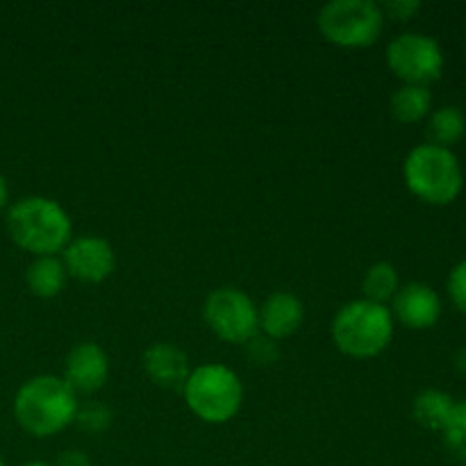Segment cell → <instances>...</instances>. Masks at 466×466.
<instances>
[{"mask_svg": "<svg viewBox=\"0 0 466 466\" xmlns=\"http://www.w3.org/2000/svg\"><path fill=\"white\" fill-rule=\"evenodd\" d=\"M77 394L59 376H35L14 396V419L32 437H53L76 421Z\"/></svg>", "mask_w": 466, "mask_h": 466, "instance_id": "obj_1", "label": "cell"}, {"mask_svg": "<svg viewBox=\"0 0 466 466\" xmlns=\"http://www.w3.org/2000/svg\"><path fill=\"white\" fill-rule=\"evenodd\" d=\"M7 232L18 248L36 258H50L62 253L73 239V223L57 200L27 196L9 208Z\"/></svg>", "mask_w": 466, "mask_h": 466, "instance_id": "obj_2", "label": "cell"}, {"mask_svg": "<svg viewBox=\"0 0 466 466\" xmlns=\"http://www.w3.org/2000/svg\"><path fill=\"white\" fill-rule=\"evenodd\" d=\"M403 177L410 194L437 208L455 203L464 189V173L458 155L428 141L410 150L403 162Z\"/></svg>", "mask_w": 466, "mask_h": 466, "instance_id": "obj_3", "label": "cell"}, {"mask_svg": "<svg viewBox=\"0 0 466 466\" xmlns=\"http://www.w3.org/2000/svg\"><path fill=\"white\" fill-rule=\"evenodd\" d=\"M330 332L341 353L355 360H371L394 339V317L387 305L358 299L339 308Z\"/></svg>", "mask_w": 466, "mask_h": 466, "instance_id": "obj_4", "label": "cell"}, {"mask_svg": "<svg viewBox=\"0 0 466 466\" xmlns=\"http://www.w3.org/2000/svg\"><path fill=\"white\" fill-rule=\"evenodd\" d=\"M182 394H185L187 408L200 421L212 423V426L232 421L244 403L241 378L223 364L196 367L187 378Z\"/></svg>", "mask_w": 466, "mask_h": 466, "instance_id": "obj_5", "label": "cell"}, {"mask_svg": "<svg viewBox=\"0 0 466 466\" xmlns=\"http://www.w3.org/2000/svg\"><path fill=\"white\" fill-rule=\"evenodd\" d=\"M317 27L339 48H369L385 27V14L373 0H332L317 14Z\"/></svg>", "mask_w": 466, "mask_h": 466, "instance_id": "obj_6", "label": "cell"}, {"mask_svg": "<svg viewBox=\"0 0 466 466\" xmlns=\"http://www.w3.org/2000/svg\"><path fill=\"white\" fill-rule=\"evenodd\" d=\"M203 319L209 330L228 344H248L259 332L258 305L237 287H218L205 299Z\"/></svg>", "mask_w": 466, "mask_h": 466, "instance_id": "obj_7", "label": "cell"}, {"mask_svg": "<svg viewBox=\"0 0 466 466\" xmlns=\"http://www.w3.org/2000/svg\"><path fill=\"white\" fill-rule=\"evenodd\" d=\"M387 66L403 85L428 86L444 73V53L423 32H403L387 46Z\"/></svg>", "mask_w": 466, "mask_h": 466, "instance_id": "obj_8", "label": "cell"}, {"mask_svg": "<svg viewBox=\"0 0 466 466\" xmlns=\"http://www.w3.org/2000/svg\"><path fill=\"white\" fill-rule=\"evenodd\" d=\"M62 262L68 276L80 282L98 285L107 280L116 268V255L109 241L96 235L73 237L66 248L62 250Z\"/></svg>", "mask_w": 466, "mask_h": 466, "instance_id": "obj_9", "label": "cell"}, {"mask_svg": "<svg viewBox=\"0 0 466 466\" xmlns=\"http://www.w3.org/2000/svg\"><path fill=\"white\" fill-rule=\"evenodd\" d=\"M62 378L76 394H96L109 378L107 353L96 341H80L68 350Z\"/></svg>", "mask_w": 466, "mask_h": 466, "instance_id": "obj_10", "label": "cell"}, {"mask_svg": "<svg viewBox=\"0 0 466 466\" xmlns=\"http://www.w3.org/2000/svg\"><path fill=\"white\" fill-rule=\"evenodd\" d=\"M391 317L410 330H428L441 317V299L426 282H410L400 287L391 300Z\"/></svg>", "mask_w": 466, "mask_h": 466, "instance_id": "obj_11", "label": "cell"}, {"mask_svg": "<svg viewBox=\"0 0 466 466\" xmlns=\"http://www.w3.org/2000/svg\"><path fill=\"white\" fill-rule=\"evenodd\" d=\"M259 332L280 341L296 335L305 321V305L291 291H276L258 308Z\"/></svg>", "mask_w": 466, "mask_h": 466, "instance_id": "obj_12", "label": "cell"}, {"mask_svg": "<svg viewBox=\"0 0 466 466\" xmlns=\"http://www.w3.org/2000/svg\"><path fill=\"white\" fill-rule=\"evenodd\" d=\"M141 367H144L146 376L164 390H182L191 373L189 358L185 355V350L177 349L176 344H167V341L148 346L141 355Z\"/></svg>", "mask_w": 466, "mask_h": 466, "instance_id": "obj_13", "label": "cell"}, {"mask_svg": "<svg viewBox=\"0 0 466 466\" xmlns=\"http://www.w3.org/2000/svg\"><path fill=\"white\" fill-rule=\"evenodd\" d=\"M68 280V271L64 267L62 258L50 255V258H36L25 268V285L32 296L36 299H55L64 291Z\"/></svg>", "mask_w": 466, "mask_h": 466, "instance_id": "obj_14", "label": "cell"}, {"mask_svg": "<svg viewBox=\"0 0 466 466\" xmlns=\"http://www.w3.org/2000/svg\"><path fill=\"white\" fill-rule=\"evenodd\" d=\"M391 116L399 123H419L431 116L432 112V94L431 86L421 85H403L391 94L390 100Z\"/></svg>", "mask_w": 466, "mask_h": 466, "instance_id": "obj_15", "label": "cell"}, {"mask_svg": "<svg viewBox=\"0 0 466 466\" xmlns=\"http://www.w3.org/2000/svg\"><path fill=\"white\" fill-rule=\"evenodd\" d=\"M466 135V116L458 105H444V107L431 112L426 123L428 144L449 148L462 141Z\"/></svg>", "mask_w": 466, "mask_h": 466, "instance_id": "obj_16", "label": "cell"}, {"mask_svg": "<svg viewBox=\"0 0 466 466\" xmlns=\"http://www.w3.org/2000/svg\"><path fill=\"white\" fill-rule=\"evenodd\" d=\"M455 408V399L441 390H426L414 399L412 417L426 431L441 432Z\"/></svg>", "mask_w": 466, "mask_h": 466, "instance_id": "obj_17", "label": "cell"}, {"mask_svg": "<svg viewBox=\"0 0 466 466\" xmlns=\"http://www.w3.org/2000/svg\"><path fill=\"white\" fill-rule=\"evenodd\" d=\"M399 289H400L399 271H396L394 264L390 262L371 264L362 278L364 299L371 300V303H378V305L391 303L394 296L399 294Z\"/></svg>", "mask_w": 466, "mask_h": 466, "instance_id": "obj_18", "label": "cell"}, {"mask_svg": "<svg viewBox=\"0 0 466 466\" xmlns=\"http://www.w3.org/2000/svg\"><path fill=\"white\" fill-rule=\"evenodd\" d=\"M441 440L455 458L466 462V399L455 403L449 421L441 428Z\"/></svg>", "mask_w": 466, "mask_h": 466, "instance_id": "obj_19", "label": "cell"}, {"mask_svg": "<svg viewBox=\"0 0 466 466\" xmlns=\"http://www.w3.org/2000/svg\"><path fill=\"white\" fill-rule=\"evenodd\" d=\"M73 423H76L80 431L89 432V435H100V432H105L112 426V412H109L107 405L103 403L77 405L76 421Z\"/></svg>", "mask_w": 466, "mask_h": 466, "instance_id": "obj_20", "label": "cell"}, {"mask_svg": "<svg viewBox=\"0 0 466 466\" xmlns=\"http://www.w3.org/2000/svg\"><path fill=\"white\" fill-rule=\"evenodd\" d=\"M244 349L255 367H271V364H276L280 360V346H278V341L262 335V332H258L248 344H244Z\"/></svg>", "mask_w": 466, "mask_h": 466, "instance_id": "obj_21", "label": "cell"}, {"mask_svg": "<svg viewBox=\"0 0 466 466\" xmlns=\"http://www.w3.org/2000/svg\"><path fill=\"white\" fill-rule=\"evenodd\" d=\"M446 291H449V299L455 305V309L466 314V259L451 268L449 280H446Z\"/></svg>", "mask_w": 466, "mask_h": 466, "instance_id": "obj_22", "label": "cell"}, {"mask_svg": "<svg viewBox=\"0 0 466 466\" xmlns=\"http://www.w3.org/2000/svg\"><path fill=\"white\" fill-rule=\"evenodd\" d=\"M385 18H394V21H412L419 12H421V3L419 0H390V3L380 5Z\"/></svg>", "mask_w": 466, "mask_h": 466, "instance_id": "obj_23", "label": "cell"}, {"mask_svg": "<svg viewBox=\"0 0 466 466\" xmlns=\"http://www.w3.org/2000/svg\"><path fill=\"white\" fill-rule=\"evenodd\" d=\"M55 466H91V460H89V455L85 453V451L68 449V451H64L62 455H59Z\"/></svg>", "mask_w": 466, "mask_h": 466, "instance_id": "obj_24", "label": "cell"}, {"mask_svg": "<svg viewBox=\"0 0 466 466\" xmlns=\"http://www.w3.org/2000/svg\"><path fill=\"white\" fill-rule=\"evenodd\" d=\"M455 367H458L460 373H466V349L458 350V355H455Z\"/></svg>", "mask_w": 466, "mask_h": 466, "instance_id": "obj_25", "label": "cell"}, {"mask_svg": "<svg viewBox=\"0 0 466 466\" xmlns=\"http://www.w3.org/2000/svg\"><path fill=\"white\" fill-rule=\"evenodd\" d=\"M7 198H9V189H7V182H5V177L0 176V209L7 205Z\"/></svg>", "mask_w": 466, "mask_h": 466, "instance_id": "obj_26", "label": "cell"}, {"mask_svg": "<svg viewBox=\"0 0 466 466\" xmlns=\"http://www.w3.org/2000/svg\"><path fill=\"white\" fill-rule=\"evenodd\" d=\"M21 466H55V464H48V462H41V460H35V462H25Z\"/></svg>", "mask_w": 466, "mask_h": 466, "instance_id": "obj_27", "label": "cell"}, {"mask_svg": "<svg viewBox=\"0 0 466 466\" xmlns=\"http://www.w3.org/2000/svg\"><path fill=\"white\" fill-rule=\"evenodd\" d=\"M0 466H7V464H5V460H3V458H0Z\"/></svg>", "mask_w": 466, "mask_h": 466, "instance_id": "obj_28", "label": "cell"}]
</instances>
